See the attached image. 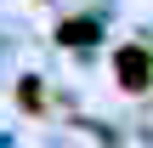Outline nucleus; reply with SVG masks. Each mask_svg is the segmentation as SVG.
<instances>
[{"mask_svg": "<svg viewBox=\"0 0 153 148\" xmlns=\"http://www.w3.org/2000/svg\"><path fill=\"white\" fill-rule=\"evenodd\" d=\"M62 40H74V46H85V40H91V23H68V29H62Z\"/></svg>", "mask_w": 153, "mask_h": 148, "instance_id": "2", "label": "nucleus"}, {"mask_svg": "<svg viewBox=\"0 0 153 148\" xmlns=\"http://www.w3.org/2000/svg\"><path fill=\"white\" fill-rule=\"evenodd\" d=\"M119 80H125V91H142V86H148V51H142V46L119 51Z\"/></svg>", "mask_w": 153, "mask_h": 148, "instance_id": "1", "label": "nucleus"}]
</instances>
